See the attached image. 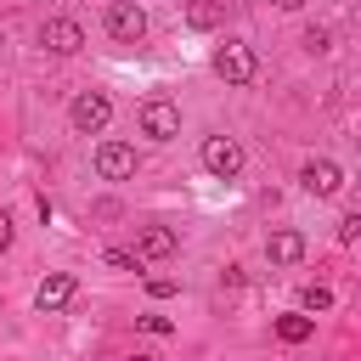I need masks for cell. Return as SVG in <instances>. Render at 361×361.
Listing matches in <instances>:
<instances>
[{"label":"cell","instance_id":"e0dca14e","mask_svg":"<svg viewBox=\"0 0 361 361\" xmlns=\"http://www.w3.org/2000/svg\"><path fill=\"white\" fill-rule=\"evenodd\" d=\"M355 237H361V214H355V209H350V214H344V220H338V243H355Z\"/></svg>","mask_w":361,"mask_h":361},{"label":"cell","instance_id":"7c38bea8","mask_svg":"<svg viewBox=\"0 0 361 361\" xmlns=\"http://www.w3.org/2000/svg\"><path fill=\"white\" fill-rule=\"evenodd\" d=\"M220 23H226V0H186V28L209 34V28H220Z\"/></svg>","mask_w":361,"mask_h":361},{"label":"cell","instance_id":"52a82bcc","mask_svg":"<svg viewBox=\"0 0 361 361\" xmlns=\"http://www.w3.org/2000/svg\"><path fill=\"white\" fill-rule=\"evenodd\" d=\"M90 164H96L102 180H130V175H135V147H130V141H102Z\"/></svg>","mask_w":361,"mask_h":361},{"label":"cell","instance_id":"9c48e42d","mask_svg":"<svg viewBox=\"0 0 361 361\" xmlns=\"http://www.w3.org/2000/svg\"><path fill=\"white\" fill-rule=\"evenodd\" d=\"M175 248H180V237H175L169 226H141V231H135V259H141V265H152V259H169Z\"/></svg>","mask_w":361,"mask_h":361},{"label":"cell","instance_id":"30bf717a","mask_svg":"<svg viewBox=\"0 0 361 361\" xmlns=\"http://www.w3.org/2000/svg\"><path fill=\"white\" fill-rule=\"evenodd\" d=\"M265 259H271V265H299V259H305V231L276 226V231L265 237Z\"/></svg>","mask_w":361,"mask_h":361},{"label":"cell","instance_id":"5bb4252c","mask_svg":"<svg viewBox=\"0 0 361 361\" xmlns=\"http://www.w3.org/2000/svg\"><path fill=\"white\" fill-rule=\"evenodd\" d=\"M299 310H305V316H322V310H333V288H322V282H305V288H299Z\"/></svg>","mask_w":361,"mask_h":361},{"label":"cell","instance_id":"9a60e30c","mask_svg":"<svg viewBox=\"0 0 361 361\" xmlns=\"http://www.w3.org/2000/svg\"><path fill=\"white\" fill-rule=\"evenodd\" d=\"M102 259H107V265H113V271H141V259H135V254H130V248H107V254H102Z\"/></svg>","mask_w":361,"mask_h":361},{"label":"cell","instance_id":"3957f363","mask_svg":"<svg viewBox=\"0 0 361 361\" xmlns=\"http://www.w3.org/2000/svg\"><path fill=\"white\" fill-rule=\"evenodd\" d=\"M135 118H141V135H147V141H175V135H180V107H175L169 96H147Z\"/></svg>","mask_w":361,"mask_h":361},{"label":"cell","instance_id":"277c9868","mask_svg":"<svg viewBox=\"0 0 361 361\" xmlns=\"http://www.w3.org/2000/svg\"><path fill=\"white\" fill-rule=\"evenodd\" d=\"M214 73H220L226 85H248V79L259 73V56H254V45H243V39H226V45L214 51Z\"/></svg>","mask_w":361,"mask_h":361},{"label":"cell","instance_id":"d6986e66","mask_svg":"<svg viewBox=\"0 0 361 361\" xmlns=\"http://www.w3.org/2000/svg\"><path fill=\"white\" fill-rule=\"evenodd\" d=\"M147 293H152V299H169L175 282H169V276H147Z\"/></svg>","mask_w":361,"mask_h":361},{"label":"cell","instance_id":"7a4b0ae2","mask_svg":"<svg viewBox=\"0 0 361 361\" xmlns=\"http://www.w3.org/2000/svg\"><path fill=\"white\" fill-rule=\"evenodd\" d=\"M107 118H113L107 90H79V96L68 102V124H73L79 135H102V130H107Z\"/></svg>","mask_w":361,"mask_h":361},{"label":"cell","instance_id":"5b68a950","mask_svg":"<svg viewBox=\"0 0 361 361\" xmlns=\"http://www.w3.org/2000/svg\"><path fill=\"white\" fill-rule=\"evenodd\" d=\"M39 45H45L51 56H73V51H85V28H79L73 17H45V23H39Z\"/></svg>","mask_w":361,"mask_h":361},{"label":"cell","instance_id":"ffe728a7","mask_svg":"<svg viewBox=\"0 0 361 361\" xmlns=\"http://www.w3.org/2000/svg\"><path fill=\"white\" fill-rule=\"evenodd\" d=\"M11 248V214H0V254Z\"/></svg>","mask_w":361,"mask_h":361},{"label":"cell","instance_id":"603a6c76","mask_svg":"<svg viewBox=\"0 0 361 361\" xmlns=\"http://www.w3.org/2000/svg\"><path fill=\"white\" fill-rule=\"evenodd\" d=\"M0 45H6V34H0Z\"/></svg>","mask_w":361,"mask_h":361},{"label":"cell","instance_id":"ba28073f","mask_svg":"<svg viewBox=\"0 0 361 361\" xmlns=\"http://www.w3.org/2000/svg\"><path fill=\"white\" fill-rule=\"evenodd\" d=\"M299 186H305L310 197H338V192H344V169H338L333 158H310V164L299 169Z\"/></svg>","mask_w":361,"mask_h":361},{"label":"cell","instance_id":"8fae6325","mask_svg":"<svg viewBox=\"0 0 361 361\" xmlns=\"http://www.w3.org/2000/svg\"><path fill=\"white\" fill-rule=\"evenodd\" d=\"M73 288H79V282H73V271H51V276L34 288V305H39V310H62V305L73 299Z\"/></svg>","mask_w":361,"mask_h":361},{"label":"cell","instance_id":"2e32d148","mask_svg":"<svg viewBox=\"0 0 361 361\" xmlns=\"http://www.w3.org/2000/svg\"><path fill=\"white\" fill-rule=\"evenodd\" d=\"M141 333H152V338H169V333H175V322H169V316H141Z\"/></svg>","mask_w":361,"mask_h":361},{"label":"cell","instance_id":"6da1fadb","mask_svg":"<svg viewBox=\"0 0 361 361\" xmlns=\"http://www.w3.org/2000/svg\"><path fill=\"white\" fill-rule=\"evenodd\" d=\"M102 28H107V39H118V45L147 39V11H141V0H113V6L102 11Z\"/></svg>","mask_w":361,"mask_h":361},{"label":"cell","instance_id":"4fadbf2b","mask_svg":"<svg viewBox=\"0 0 361 361\" xmlns=\"http://www.w3.org/2000/svg\"><path fill=\"white\" fill-rule=\"evenodd\" d=\"M271 327H276V338H282V344H305V338L316 333V316H305V310H288V316H276Z\"/></svg>","mask_w":361,"mask_h":361},{"label":"cell","instance_id":"7402d4cb","mask_svg":"<svg viewBox=\"0 0 361 361\" xmlns=\"http://www.w3.org/2000/svg\"><path fill=\"white\" fill-rule=\"evenodd\" d=\"M130 361H152V355H130Z\"/></svg>","mask_w":361,"mask_h":361},{"label":"cell","instance_id":"8992f818","mask_svg":"<svg viewBox=\"0 0 361 361\" xmlns=\"http://www.w3.org/2000/svg\"><path fill=\"white\" fill-rule=\"evenodd\" d=\"M197 158H203V169H209V175H214V180H231V175H237V169H243V147H237V141H231V135H209V141H203V152H197Z\"/></svg>","mask_w":361,"mask_h":361},{"label":"cell","instance_id":"ac0fdd59","mask_svg":"<svg viewBox=\"0 0 361 361\" xmlns=\"http://www.w3.org/2000/svg\"><path fill=\"white\" fill-rule=\"evenodd\" d=\"M305 51L322 56V51H327V28H305Z\"/></svg>","mask_w":361,"mask_h":361},{"label":"cell","instance_id":"44dd1931","mask_svg":"<svg viewBox=\"0 0 361 361\" xmlns=\"http://www.w3.org/2000/svg\"><path fill=\"white\" fill-rule=\"evenodd\" d=\"M271 6H282V11H305L310 0H271Z\"/></svg>","mask_w":361,"mask_h":361}]
</instances>
